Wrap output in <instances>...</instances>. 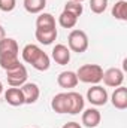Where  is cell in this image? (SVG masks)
<instances>
[{"label":"cell","instance_id":"1","mask_svg":"<svg viewBox=\"0 0 127 128\" xmlns=\"http://www.w3.org/2000/svg\"><path fill=\"white\" fill-rule=\"evenodd\" d=\"M23 60L26 63L32 64V67H34L39 72H45L49 68V57L46 52H43L37 45H26L23 49Z\"/></svg>","mask_w":127,"mask_h":128},{"label":"cell","instance_id":"2","mask_svg":"<svg viewBox=\"0 0 127 128\" xmlns=\"http://www.w3.org/2000/svg\"><path fill=\"white\" fill-rule=\"evenodd\" d=\"M18 52H20V48H18L17 40L11 39V37H5L0 42V66H2V68L8 70L14 66L20 64Z\"/></svg>","mask_w":127,"mask_h":128},{"label":"cell","instance_id":"3","mask_svg":"<svg viewBox=\"0 0 127 128\" xmlns=\"http://www.w3.org/2000/svg\"><path fill=\"white\" fill-rule=\"evenodd\" d=\"M103 76V68L99 64H85L81 66L76 72V78L78 80L84 82V84H99L102 80Z\"/></svg>","mask_w":127,"mask_h":128},{"label":"cell","instance_id":"4","mask_svg":"<svg viewBox=\"0 0 127 128\" xmlns=\"http://www.w3.org/2000/svg\"><path fill=\"white\" fill-rule=\"evenodd\" d=\"M67 43H69L70 51L82 54L88 48V37L82 30H72L69 37H67Z\"/></svg>","mask_w":127,"mask_h":128},{"label":"cell","instance_id":"5","mask_svg":"<svg viewBox=\"0 0 127 128\" xmlns=\"http://www.w3.org/2000/svg\"><path fill=\"white\" fill-rule=\"evenodd\" d=\"M6 78H8V84L11 85V86H17V88H20L21 85H24L26 84V80H27V68H26V66L24 64H17V66H14V67H11V68H8L6 70Z\"/></svg>","mask_w":127,"mask_h":128},{"label":"cell","instance_id":"6","mask_svg":"<svg viewBox=\"0 0 127 128\" xmlns=\"http://www.w3.org/2000/svg\"><path fill=\"white\" fill-rule=\"evenodd\" d=\"M102 80L105 82V85H106V86L118 88V86H121V85H123L124 73H123V70H120V68H117V67H112V68H108L106 72H103Z\"/></svg>","mask_w":127,"mask_h":128},{"label":"cell","instance_id":"7","mask_svg":"<svg viewBox=\"0 0 127 128\" xmlns=\"http://www.w3.org/2000/svg\"><path fill=\"white\" fill-rule=\"evenodd\" d=\"M87 100L94 106H105L108 103V91L100 85H94L87 91Z\"/></svg>","mask_w":127,"mask_h":128},{"label":"cell","instance_id":"8","mask_svg":"<svg viewBox=\"0 0 127 128\" xmlns=\"http://www.w3.org/2000/svg\"><path fill=\"white\" fill-rule=\"evenodd\" d=\"M21 91H23V96H24V104H33L37 101L39 98V86L36 84L32 82H26L24 85H21Z\"/></svg>","mask_w":127,"mask_h":128},{"label":"cell","instance_id":"9","mask_svg":"<svg viewBox=\"0 0 127 128\" xmlns=\"http://www.w3.org/2000/svg\"><path fill=\"white\" fill-rule=\"evenodd\" d=\"M52 60L60 66H66V64L70 61V49L66 46V45H55L54 49H52Z\"/></svg>","mask_w":127,"mask_h":128},{"label":"cell","instance_id":"10","mask_svg":"<svg viewBox=\"0 0 127 128\" xmlns=\"http://www.w3.org/2000/svg\"><path fill=\"white\" fill-rule=\"evenodd\" d=\"M111 101H112V106L118 110L127 109V88L124 86L115 88V91L112 92V97H111Z\"/></svg>","mask_w":127,"mask_h":128},{"label":"cell","instance_id":"11","mask_svg":"<svg viewBox=\"0 0 127 128\" xmlns=\"http://www.w3.org/2000/svg\"><path fill=\"white\" fill-rule=\"evenodd\" d=\"M5 100H6L8 104H11L14 107L24 104V96H23L21 88H17V86L8 88V91L5 92Z\"/></svg>","mask_w":127,"mask_h":128},{"label":"cell","instance_id":"12","mask_svg":"<svg viewBox=\"0 0 127 128\" xmlns=\"http://www.w3.org/2000/svg\"><path fill=\"white\" fill-rule=\"evenodd\" d=\"M67 97H69V112L70 115H78L79 112H82L84 109V98L79 92H67Z\"/></svg>","mask_w":127,"mask_h":128},{"label":"cell","instance_id":"13","mask_svg":"<svg viewBox=\"0 0 127 128\" xmlns=\"http://www.w3.org/2000/svg\"><path fill=\"white\" fill-rule=\"evenodd\" d=\"M51 107L57 113H67L69 112V97H67V92L57 94L51 101Z\"/></svg>","mask_w":127,"mask_h":128},{"label":"cell","instance_id":"14","mask_svg":"<svg viewBox=\"0 0 127 128\" xmlns=\"http://www.w3.org/2000/svg\"><path fill=\"white\" fill-rule=\"evenodd\" d=\"M100 119H102L100 112H99L97 109H93V107L87 109V110L82 113V124L88 128L97 127V125L100 124Z\"/></svg>","mask_w":127,"mask_h":128},{"label":"cell","instance_id":"15","mask_svg":"<svg viewBox=\"0 0 127 128\" xmlns=\"http://www.w3.org/2000/svg\"><path fill=\"white\" fill-rule=\"evenodd\" d=\"M78 78H76V73L75 72H61L57 78V84L61 86V88H75L78 85Z\"/></svg>","mask_w":127,"mask_h":128},{"label":"cell","instance_id":"16","mask_svg":"<svg viewBox=\"0 0 127 128\" xmlns=\"http://www.w3.org/2000/svg\"><path fill=\"white\" fill-rule=\"evenodd\" d=\"M36 40L42 45H51L55 39H57V28H51V30H39L36 28Z\"/></svg>","mask_w":127,"mask_h":128},{"label":"cell","instance_id":"17","mask_svg":"<svg viewBox=\"0 0 127 128\" xmlns=\"http://www.w3.org/2000/svg\"><path fill=\"white\" fill-rule=\"evenodd\" d=\"M36 28L39 30H51L55 28V20L51 14H40L36 20Z\"/></svg>","mask_w":127,"mask_h":128},{"label":"cell","instance_id":"18","mask_svg":"<svg viewBox=\"0 0 127 128\" xmlns=\"http://www.w3.org/2000/svg\"><path fill=\"white\" fill-rule=\"evenodd\" d=\"M46 6V0H24V8L29 14H40Z\"/></svg>","mask_w":127,"mask_h":128},{"label":"cell","instance_id":"19","mask_svg":"<svg viewBox=\"0 0 127 128\" xmlns=\"http://www.w3.org/2000/svg\"><path fill=\"white\" fill-rule=\"evenodd\" d=\"M112 16L120 20V21H126L127 20V2L126 0H120L114 4L112 8Z\"/></svg>","mask_w":127,"mask_h":128},{"label":"cell","instance_id":"20","mask_svg":"<svg viewBox=\"0 0 127 128\" xmlns=\"http://www.w3.org/2000/svg\"><path fill=\"white\" fill-rule=\"evenodd\" d=\"M58 22L63 28H73L78 22V16H75L73 14H70L67 10H63L61 15L58 16Z\"/></svg>","mask_w":127,"mask_h":128},{"label":"cell","instance_id":"21","mask_svg":"<svg viewBox=\"0 0 127 128\" xmlns=\"http://www.w3.org/2000/svg\"><path fill=\"white\" fill-rule=\"evenodd\" d=\"M64 10H67V12H70V14H73L75 16H81L82 15V10H84V8H82V4L79 3V2H75V0H69L66 4H64Z\"/></svg>","mask_w":127,"mask_h":128},{"label":"cell","instance_id":"22","mask_svg":"<svg viewBox=\"0 0 127 128\" xmlns=\"http://www.w3.org/2000/svg\"><path fill=\"white\" fill-rule=\"evenodd\" d=\"M108 8V0H90V9L94 14H103Z\"/></svg>","mask_w":127,"mask_h":128},{"label":"cell","instance_id":"23","mask_svg":"<svg viewBox=\"0 0 127 128\" xmlns=\"http://www.w3.org/2000/svg\"><path fill=\"white\" fill-rule=\"evenodd\" d=\"M17 0H0V10L3 12H12L15 9Z\"/></svg>","mask_w":127,"mask_h":128},{"label":"cell","instance_id":"24","mask_svg":"<svg viewBox=\"0 0 127 128\" xmlns=\"http://www.w3.org/2000/svg\"><path fill=\"white\" fill-rule=\"evenodd\" d=\"M63 128H82L78 122H67V124H64Z\"/></svg>","mask_w":127,"mask_h":128},{"label":"cell","instance_id":"25","mask_svg":"<svg viewBox=\"0 0 127 128\" xmlns=\"http://www.w3.org/2000/svg\"><path fill=\"white\" fill-rule=\"evenodd\" d=\"M5 37H6V33H5V28H3V27L0 26V42H2V40H3Z\"/></svg>","mask_w":127,"mask_h":128},{"label":"cell","instance_id":"26","mask_svg":"<svg viewBox=\"0 0 127 128\" xmlns=\"http://www.w3.org/2000/svg\"><path fill=\"white\" fill-rule=\"evenodd\" d=\"M2 91H3V84L0 82V94H2Z\"/></svg>","mask_w":127,"mask_h":128},{"label":"cell","instance_id":"27","mask_svg":"<svg viewBox=\"0 0 127 128\" xmlns=\"http://www.w3.org/2000/svg\"><path fill=\"white\" fill-rule=\"evenodd\" d=\"M75 2H79V3H82V2H84V0H75Z\"/></svg>","mask_w":127,"mask_h":128}]
</instances>
